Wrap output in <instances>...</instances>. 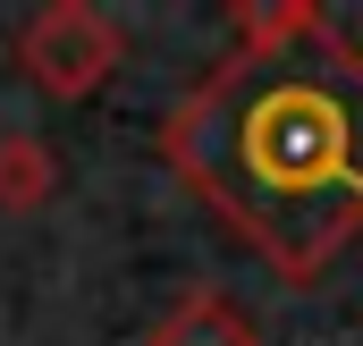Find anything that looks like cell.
I'll list each match as a JSON object with an SVG mask.
<instances>
[{"mask_svg":"<svg viewBox=\"0 0 363 346\" xmlns=\"http://www.w3.org/2000/svg\"><path fill=\"white\" fill-rule=\"evenodd\" d=\"M17 68L60 101H85L118 68V26L101 9H85V0H51V9H34L17 26Z\"/></svg>","mask_w":363,"mask_h":346,"instance_id":"2","label":"cell"},{"mask_svg":"<svg viewBox=\"0 0 363 346\" xmlns=\"http://www.w3.org/2000/svg\"><path fill=\"white\" fill-rule=\"evenodd\" d=\"M237 26L245 51L169 110V161L304 287L363 228V60L313 9H245Z\"/></svg>","mask_w":363,"mask_h":346,"instance_id":"1","label":"cell"},{"mask_svg":"<svg viewBox=\"0 0 363 346\" xmlns=\"http://www.w3.org/2000/svg\"><path fill=\"white\" fill-rule=\"evenodd\" d=\"M51 194V152L34 135H0V211H43Z\"/></svg>","mask_w":363,"mask_h":346,"instance_id":"4","label":"cell"},{"mask_svg":"<svg viewBox=\"0 0 363 346\" xmlns=\"http://www.w3.org/2000/svg\"><path fill=\"white\" fill-rule=\"evenodd\" d=\"M144 346H262V330H254V313L228 287H186L178 304L152 321Z\"/></svg>","mask_w":363,"mask_h":346,"instance_id":"3","label":"cell"}]
</instances>
